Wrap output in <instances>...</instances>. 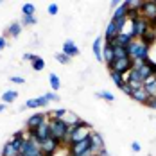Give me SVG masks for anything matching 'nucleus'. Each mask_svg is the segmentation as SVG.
I'll return each mask as SVG.
<instances>
[{"instance_id":"45","label":"nucleus","mask_w":156,"mask_h":156,"mask_svg":"<svg viewBox=\"0 0 156 156\" xmlns=\"http://www.w3.org/2000/svg\"><path fill=\"white\" fill-rule=\"evenodd\" d=\"M99 156H111L108 153V149H102V151H99Z\"/></svg>"},{"instance_id":"44","label":"nucleus","mask_w":156,"mask_h":156,"mask_svg":"<svg viewBox=\"0 0 156 156\" xmlns=\"http://www.w3.org/2000/svg\"><path fill=\"white\" fill-rule=\"evenodd\" d=\"M120 4H122V2H117V0H113V2H111V7H113V11H115V9L120 5Z\"/></svg>"},{"instance_id":"23","label":"nucleus","mask_w":156,"mask_h":156,"mask_svg":"<svg viewBox=\"0 0 156 156\" xmlns=\"http://www.w3.org/2000/svg\"><path fill=\"white\" fill-rule=\"evenodd\" d=\"M20 32H22V23H20V22H13V23H9L5 34H9V36H13V38H18Z\"/></svg>"},{"instance_id":"19","label":"nucleus","mask_w":156,"mask_h":156,"mask_svg":"<svg viewBox=\"0 0 156 156\" xmlns=\"http://www.w3.org/2000/svg\"><path fill=\"white\" fill-rule=\"evenodd\" d=\"M138 72H140L142 81L149 79L151 76H154V70H153V66L149 65V61H145V63H144V65H142V68H138Z\"/></svg>"},{"instance_id":"34","label":"nucleus","mask_w":156,"mask_h":156,"mask_svg":"<svg viewBox=\"0 0 156 156\" xmlns=\"http://www.w3.org/2000/svg\"><path fill=\"white\" fill-rule=\"evenodd\" d=\"M127 84L131 86L133 92H136V90H142V88H144V83H142V81H127Z\"/></svg>"},{"instance_id":"14","label":"nucleus","mask_w":156,"mask_h":156,"mask_svg":"<svg viewBox=\"0 0 156 156\" xmlns=\"http://www.w3.org/2000/svg\"><path fill=\"white\" fill-rule=\"evenodd\" d=\"M131 99L133 101H136L138 104H144V106H147V102H149V94L145 92V88H142V90H136V92H133V95H131Z\"/></svg>"},{"instance_id":"3","label":"nucleus","mask_w":156,"mask_h":156,"mask_svg":"<svg viewBox=\"0 0 156 156\" xmlns=\"http://www.w3.org/2000/svg\"><path fill=\"white\" fill-rule=\"evenodd\" d=\"M149 29H151V23H149L144 16H140V18H136V20L131 22V34H133L135 40H140Z\"/></svg>"},{"instance_id":"13","label":"nucleus","mask_w":156,"mask_h":156,"mask_svg":"<svg viewBox=\"0 0 156 156\" xmlns=\"http://www.w3.org/2000/svg\"><path fill=\"white\" fill-rule=\"evenodd\" d=\"M102 47H104V38H102V36H97V38L94 40L92 48H94L95 59H97L99 63H104V59H102Z\"/></svg>"},{"instance_id":"37","label":"nucleus","mask_w":156,"mask_h":156,"mask_svg":"<svg viewBox=\"0 0 156 156\" xmlns=\"http://www.w3.org/2000/svg\"><path fill=\"white\" fill-rule=\"evenodd\" d=\"M45 97L48 99V102H59V95L56 94V92H47Z\"/></svg>"},{"instance_id":"30","label":"nucleus","mask_w":156,"mask_h":156,"mask_svg":"<svg viewBox=\"0 0 156 156\" xmlns=\"http://www.w3.org/2000/svg\"><path fill=\"white\" fill-rule=\"evenodd\" d=\"M20 153L16 151V149H13V145L7 142L5 145H4V149H2V156H18Z\"/></svg>"},{"instance_id":"42","label":"nucleus","mask_w":156,"mask_h":156,"mask_svg":"<svg viewBox=\"0 0 156 156\" xmlns=\"http://www.w3.org/2000/svg\"><path fill=\"white\" fill-rule=\"evenodd\" d=\"M147 106H149L151 109H156V97H151V99H149V102H147Z\"/></svg>"},{"instance_id":"6","label":"nucleus","mask_w":156,"mask_h":156,"mask_svg":"<svg viewBox=\"0 0 156 156\" xmlns=\"http://www.w3.org/2000/svg\"><path fill=\"white\" fill-rule=\"evenodd\" d=\"M108 68H109V70H113V72H119V74L126 76V74H129V70L133 68V61H131L129 58H124V59H115Z\"/></svg>"},{"instance_id":"1","label":"nucleus","mask_w":156,"mask_h":156,"mask_svg":"<svg viewBox=\"0 0 156 156\" xmlns=\"http://www.w3.org/2000/svg\"><path fill=\"white\" fill-rule=\"evenodd\" d=\"M127 58L129 59H140V61H147L149 59V48L142 40H133L129 45H127Z\"/></svg>"},{"instance_id":"47","label":"nucleus","mask_w":156,"mask_h":156,"mask_svg":"<svg viewBox=\"0 0 156 156\" xmlns=\"http://www.w3.org/2000/svg\"><path fill=\"white\" fill-rule=\"evenodd\" d=\"M18 156H23V154H18Z\"/></svg>"},{"instance_id":"21","label":"nucleus","mask_w":156,"mask_h":156,"mask_svg":"<svg viewBox=\"0 0 156 156\" xmlns=\"http://www.w3.org/2000/svg\"><path fill=\"white\" fill-rule=\"evenodd\" d=\"M48 84H50V90L52 92H58L59 88H61V79H59V76L58 74H48Z\"/></svg>"},{"instance_id":"4","label":"nucleus","mask_w":156,"mask_h":156,"mask_svg":"<svg viewBox=\"0 0 156 156\" xmlns=\"http://www.w3.org/2000/svg\"><path fill=\"white\" fill-rule=\"evenodd\" d=\"M92 126L86 124L81 126V127H77V129H68V133H70V144H77V142L81 140H86L88 136H90V133H92Z\"/></svg>"},{"instance_id":"16","label":"nucleus","mask_w":156,"mask_h":156,"mask_svg":"<svg viewBox=\"0 0 156 156\" xmlns=\"http://www.w3.org/2000/svg\"><path fill=\"white\" fill-rule=\"evenodd\" d=\"M144 88L149 94V97H156V76H151L149 79L144 81Z\"/></svg>"},{"instance_id":"7","label":"nucleus","mask_w":156,"mask_h":156,"mask_svg":"<svg viewBox=\"0 0 156 156\" xmlns=\"http://www.w3.org/2000/svg\"><path fill=\"white\" fill-rule=\"evenodd\" d=\"M86 151H92V144H90V138L86 140H81L77 144H70L68 145V156H79Z\"/></svg>"},{"instance_id":"2","label":"nucleus","mask_w":156,"mask_h":156,"mask_svg":"<svg viewBox=\"0 0 156 156\" xmlns=\"http://www.w3.org/2000/svg\"><path fill=\"white\" fill-rule=\"evenodd\" d=\"M48 122H50V136L61 144L68 136V124L63 119H48Z\"/></svg>"},{"instance_id":"9","label":"nucleus","mask_w":156,"mask_h":156,"mask_svg":"<svg viewBox=\"0 0 156 156\" xmlns=\"http://www.w3.org/2000/svg\"><path fill=\"white\" fill-rule=\"evenodd\" d=\"M88 138H90V144H92V153H94V154H99V151L106 149V147H104V138H102V135H101L99 131L92 129V133H90Z\"/></svg>"},{"instance_id":"48","label":"nucleus","mask_w":156,"mask_h":156,"mask_svg":"<svg viewBox=\"0 0 156 156\" xmlns=\"http://www.w3.org/2000/svg\"><path fill=\"white\" fill-rule=\"evenodd\" d=\"M94 156H99V154H94Z\"/></svg>"},{"instance_id":"49","label":"nucleus","mask_w":156,"mask_h":156,"mask_svg":"<svg viewBox=\"0 0 156 156\" xmlns=\"http://www.w3.org/2000/svg\"><path fill=\"white\" fill-rule=\"evenodd\" d=\"M149 156H151V154H149Z\"/></svg>"},{"instance_id":"39","label":"nucleus","mask_w":156,"mask_h":156,"mask_svg":"<svg viewBox=\"0 0 156 156\" xmlns=\"http://www.w3.org/2000/svg\"><path fill=\"white\" fill-rule=\"evenodd\" d=\"M22 59H23V61H34V59H36V56H34V54H31V52H25V54H23V56H22Z\"/></svg>"},{"instance_id":"11","label":"nucleus","mask_w":156,"mask_h":156,"mask_svg":"<svg viewBox=\"0 0 156 156\" xmlns=\"http://www.w3.org/2000/svg\"><path fill=\"white\" fill-rule=\"evenodd\" d=\"M43 106H48V99L45 97V94L40 95V97H36V99H27L25 101V104H23V108H43Z\"/></svg>"},{"instance_id":"5","label":"nucleus","mask_w":156,"mask_h":156,"mask_svg":"<svg viewBox=\"0 0 156 156\" xmlns=\"http://www.w3.org/2000/svg\"><path fill=\"white\" fill-rule=\"evenodd\" d=\"M142 16L151 23V27H156V0H144Z\"/></svg>"},{"instance_id":"10","label":"nucleus","mask_w":156,"mask_h":156,"mask_svg":"<svg viewBox=\"0 0 156 156\" xmlns=\"http://www.w3.org/2000/svg\"><path fill=\"white\" fill-rule=\"evenodd\" d=\"M61 147V144L56 140V138H47V140H43L41 142V151H43V154H50V156H54L56 154V151Z\"/></svg>"},{"instance_id":"32","label":"nucleus","mask_w":156,"mask_h":156,"mask_svg":"<svg viewBox=\"0 0 156 156\" xmlns=\"http://www.w3.org/2000/svg\"><path fill=\"white\" fill-rule=\"evenodd\" d=\"M54 58H56V61L61 63V65H68V63L72 61V58H68V56H66V54H63V52H58Z\"/></svg>"},{"instance_id":"29","label":"nucleus","mask_w":156,"mask_h":156,"mask_svg":"<svg viewBox=\"0 0 156 156\" xmlns=\"http://www.w3.org/2000/svg\"><path fill=\"white\" fill-rule=\"evenodd\" d=\"M95 97H99V99H102V101H106V102H113L115 101V95L111 94V92H106V90H102V92H97Z\"/></svg>"},{"instance_id":"20","label":"nucleus","mask_w":156,"mask_h":156,"mask_svg":"<svg viewBox=\"0 0 156 156\" xmlns=\"http://www.w3.org/2000/svg\"><path fill=\"white\" fill-rule=\"evenodd\" d=\"M16 99H18V92L16 90H5L2 94V102L4 104H13Z\"/></svg>"},{"instance_id":"25","label":"nucleus","mask_w":156,"mask_h":156,"mask_svg":"<svg viewBox=\"0 0 156 156\" xmlns=\"http://www.w3.org/2000/svg\"><path fill=\"white\" fill-rule=\"evenodd\" d=\"M124 58H127V48L120 47V45L113 47V61L115 59H124Z\"/></svg>"},{"instance_id":"22","label":"nucleus","mask_w":156,"mask_h":156,"mask_svg":"<svg viewBox=\"0 0 156 156\" xmlns=\"http://www.w3.org/2000/svg\"><path fill=\"white\" fill-rule=\"evenodd\" d=\"M119 18H127V5H126V2H122V4L113 11V18H111V20H119Z\"/></svg>"},{"instance_id":"36","label":"nucleus","mask_w":156,"mask_h":156,"mask_svg":"<svg viewBox=\"0 0 156 156\" xmlns=\"http://www.w3.org/2000/svg\"><path fill=\"white\" fill-rule=\"evenodd\" d=\"M58 11H59V7H58V4H54V2H52V4H48V7H47V13L50 16H56L58 15Z\"/></svg>"},{"instance_id":"35","label":"nucleus","mask_w":156,"mask_h":156,"mask_svg":"<svg viewBox=\"0 0 156 156\" xmlns=\"http://www.w3.org/2000/svg\"><path fill=\"white\" fill-rule=\"evenodd\" d=\"M115 22V25H117V29L120 32H124V27H126V23H127V18H119V20H113Z\"/></svg>"},{"instance_id":"31","label":"nucleus","mask_w":156,"mask_h":156,"mask_svg":"<svg viewBox=\"0 0 156 156\" xmlns=\"http://www.w3.org/2000/svg\"><path fill=\"white\" fill-rule=\"evenodd\" d=\"M31 65H32V68H34L36 72H40V70H43V68H45V59H43V58H38V56H36V59H34V61H32Z\"/></svg>"},{"instance_id":"46","label":"nucleus","mask_w":156,"mask_h":156,"mask_svg":"<svg viewBox=\"0 0 156 156\" xmlns=\"http://www.w3.org/2000/svg\"><path fill=\"white\" fill-rule=\"evenodd\" d=\"M5 106H7V104H4V102H2V104H0V113H2V111H4V109H5Z\"/></svg>"},{"instance_id":"38","label":"nucleus","mask_w":156,"mask_h":156,"mask_svg":"<svg viewBox=\"0 0 156 156\" xmlns=\"http://www.w3.org/2000/svg\"><path fill=\"white\" fill-rule=\"evenodd\" d=\"M9 81L15 83V84H23V83H25V79L20 77V76H13V77H9Z\"/></svg>"},{"instance_id":"41","label":"nucleus","mask_w":156,"mask_h":156,"mask_svg":"<svg viewBox=\"0 0 156 156\" xmlns=\"http://www.w3.org/2000/svg\"><path fill=\"white\" fill-rule=\"evenodd\" d=\"M131 149H133L135 153H140V151H142V145L138 144V142H133V144H131Z\"/></svg>"},{"instance_id":"26","label":"nucleus","mask_w":156,"mask_h":156,"mask_svg":"<svg viewBox=\"0 0 156 156\" xmlns=\"http://www.w3.org/2000/svg\"><path fill=\"white\" fill-rule=\"evenodd\" d=\"M126 5H127V11H140L142 13L144 0H126Z\"/></svg>"},{"instance_id":"40","label":"nucleus","mask_w":156,"mask_h":156,"mask_svg":"<svg viewBox=\"0 0 156 156\" xmlns=\"http://www.w3.org/2000/svg\"><path fill=\"white\" fill-rule=\"evenodd\" d=\"M120 90H122V92H124L126 95H129V97L133 95V90H131V86H129L127 83H126V84H124V86H122V88H120Z\"/></svg>"},{"instance_id":"8","label":"nucleus","mask_w":156,"mask_h":156,"mask_svg":"<svg viewBox=\"0 0 156 156\" xmlns=\"http://www.w3.org/2000/svg\"><path fill=\"white\" fill-rule=\"evenodd\" d=\"M45 120H48L47 113H34V115H31V117H29V119L25 120V129H27V131L38 129V127L43 124Z\"/></svg>"},{"instance_id":"18","label":"nucleus","mask_w":156,"mask_h":156,"mask_svg":"<svg viewBox=\"0 0 156 156\" xmlns=\"http://www.w3.org/2000/svg\"><path fill=\"white\" fill-rule=\"evenodd\" d=\"M102 59H104V63H106L108 66L113 63V47L108 45L106 41H104V47H102Z\"/></svg>"},{"instance_id":"43","label":"nucleus","mask_w":156,"mask_h":156,"mask_svg":"<svg viewBox=\"0 0 156 156\" xmlns=\"http://www.w3.org/2000/svg\"><path fill=\"white\" fill-rule=\"evenodd\" d=\"M5 48V36H0V50Z\"/></svg>"},{"instance_id":"28","label":"nucleus","mask_w":156,"mask_h":156,"mask_svg":"<svg viewBox=\"0 0 156 156\" xmlns=\"http://www.w3.org/2000/svg\"><path fill=\"white\" fill-rule=\"evenodd\" d=\"M34 11H36V7H34V4H31V2H25V4L22 5L23 16H34Z\"/></svg>"},{"instance_id":"24","label":"nucleus","mask_w":156,"mask_h":156,"mask_svg":"<svg viewBox=\"0 0 156 156\" xmlns=\"http://www.w3.org/2000/svg\"><path fill=\"white\" fill-rule=\"evenodd\" d=\"M109 77H111V81L115 83V86H119V88H122V86L126 84V77L122 76V74H119V72L109 70Z\"/></svg>"},{"instance_id":"12","label":"nucleus","mask_w":156,"mask_h":156,"mask_svg":"<svg viewBox=\"0 0 156 156\" xmlns=\"http://www.w3.org/2000/svg\"><path fill=\"white\" fill-rule=\"evenodd\" d=\"M63 54H66L68 58H76V56H79L81 54V50H79V47L76 45V41H72V40H66L65 43H63Z\"/></svg>"},{"instance_id":"33","label":"nucleus","mask_w":156,"mask_h":156,"mask_svg":"<svg viewBox=\"0 0 156 156\" xmlns=\"http://www.w3.org/2000/svg\"><path fill=\"white\" fill-rule=\"evenodd\" d=\"M36 22H38V20H36V16H23L20 23H22V27H29V25H34Z\"/></svg>"},{"instance_id":"17","label":"nucleus","mask_w":156,"mask_h":156,"mask_svg":"<svg viewBox=\"0 0 156 156\" xmlns=\"http://www.w3.org/2000/svg\"><path fill=\"white\" fill-rule=\"evenodd\" d=\"M140 40L144 41V43H145V45H147V47H151V45H153V43L156 41V27H151L149 31H147L145 34H144V36H142Z\"/></svg>"},{"instance_id":"27","label":"nucleus","mask_w":156,"mask_h":156,"mask_svg":"<svg viewBox=\"0 0 156 156\" xmlns=\"http://www.w3.org/2000/svg\"><path fill=\"white\" fill-rule=\"evenodd\" d=\"M79 119H81V117H77V115H76L74 111H70V109H68V111H66V115L63 117V120H65V122H66V124H68V126L76 124V122H77V120H79Z\"/></svg>"},{"instance_id":"15","label":"nucleus","mask_w":156,"mask_h":156,"mask_svg":"<svg viewBox=\"0 0 156 156\" xmlns=\"http://www.w3.org/2000/svg\"><path fill=\"white\" fill-rule=\"evenodd\" d=\"M119 34H120V31L117 29L115 22L111 20V22L108 23V27H106V32H104V41H111V40H115Z\"/></svg>"}]
</instances>
